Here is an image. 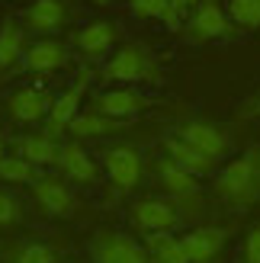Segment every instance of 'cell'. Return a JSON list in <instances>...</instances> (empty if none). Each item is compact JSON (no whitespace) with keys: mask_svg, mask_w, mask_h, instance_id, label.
I'll return each mask as SVG.
<instances>
[{"mask_svg":"<svg viewBox=\"0 0 260 263\" xmlns=\"http://www.w3.org/2000/svg\"><path fill=\"white\" fill-rule=\"evenodd\" d=\"M212 190L218 202L231 212H248L251 205L260 202V148H248L228 161L212 177Z\"/></svg>","mask_w":260,"mask_h":263,"instance_id":"6da1fadb","label":"cell"},{"mask_svg":"<svg viewBox=\"0 0 260 263\" xmlns=\"http://www.w3.org/2000/svg\"><path fill=\"white\" fill-rule=\"evenodd\" d=\"M154 170H158V180H161V186L167 193V199L180 209V215L183 218H202L206 215V193L199 186V177L187 174V170L180 164H174L171 157L158 161Z\"/></svg>","mask_w":260,"mask_h":263,"instance_id":"7a4b0ae2","label":"cell"},{"mask_svg":"<svg viewBox=\"0 0 260 263\" xmlns=\"http://www.w3.org/2000/svg\"><path fill=\"white\" fill-rule=\"evenodd\" d=\"M103 81H119V84H154L158 81V64L141 45H122L116 55L103 64Z\"/></svg>","mask_w":260,"mask_h":263,"instance_id":"3957f363","label":"cell"},{"mask_svg":"<svg viewBox=\"0 0 260 263\" xmlns=\"http://www.w3.org/2000/svg\"><path fill=\"white\" fill-rule=\"evenodd\" d=\"M128 221L132 228H138L141 234H171L183 215L171 199H161V196H148V199H138L128 209Z\"/></svg>","mask_w":260,"mask_h":263,"instance_id":"277c9868","label":"cell"},{"mask_svg":"<svg viewBox=\"0 0 260 263\" xmlns=\"http://www.w3.org/2000/svg\"><path fill=\"white\" fill-rule=\"evenodd\" d=\"M94 260L97 263H154L148 247L122 231H100L94 241Z\"/></svg>","mask_w":260,"mask_h":263,"instance_id":"5b68a950","label":"cell"},{"mask_svg":"<svg viewBox=\"0 0 260 263\" xmlns=\"http://www.w3.org/2000/svg\"><path fill=\"white\" fill-rule=\"evenodd\" d=\"M187 35L193 42H212V39H228L231 35V20L228 10H222L218 0H202L187 20Z\"/></svg>","mask_w":260,"mask_h":263,"instance_id":"8992f818","label":"cell"},{"mask_svg":"<svg viewBox=\"0 0 260 263\" xmlns=\"http://www.w3.org/2000/svg\"><path fill=\"white\" fill-rule=\"evenodd\" d=\"M103 167L113 180V186H119L122 193L138 190L141 177H145V164H141V154L128 144H119V148H106L103 154Z\"/></svg>","mask_w":260,"mask_h":263,"instance_id":"52a82bcc","label":"cell"},{"mask_svg":"<svg viewBox=\"0 0 260 263\" xmlns=\"http://www.w3.org/2000/svg\"><path fill=\"white\" fill-rule=\"evenodd\" d=\"M32 199L51 218H68L77 212V196L64 180L58 177H39L32 183Z\"/></svg>","mask_w":260,"mask_h":263,"instance_id":"ba28073f","label":"cell"},{"mask_svg":"<svg viewBox=\"0 0 260 263\" xmlns=\"http://www.w3.org/2000/svg\"><path fill=\"white\" fill-rule=\"evenodd\" d=\"M87 84H90V71H81V74H77V81L64 90L55 103H51V112H48V119H45V135L58 138L64 128H71V122L81 116V100H84Z\"/></svg>","mask_w":260,"mask_h":263,"instance_id":"9c48e42d","label":"cell"},{"mask_svg":"<svg viewBox=\"0 0 260 263\" xmlns=\"http://www.w3.org/2000/svg\"><path fill=\"white\" fill-rule=\"evenodd\" d=\"M231 238V228H222V225H199L187 231L183 238V251L190 257V263H215L218 254H222V247L228 244Z\"/></svg>","mask_w":260,"mask_h":263,"instance_id":"30bf717a","label":"cell"},{"mask_svg":"<svg viewBox=\"0 0 260 263\" xmlns=\"http://www.w3.org/2000/svg\"><path fill=\"white\" fill-rule=\"evenodd\" d=\"M183 141H190L193 148H199L202 154H209L212 161H222V157L231 151V135L225 128H218L215 122H202V119H190L180 125L177 132Z\"/></svg>","mask_w":260,"mask_h":263,"instance_id":"8fae6325","label":"cell"},{"mask_svg":"<svg viewBox=\"0 0 260 263\" xmlns=\"http://www.w3.org/2000/svg\"><path fill=\"white\" fill-rule=\"evenodd\" d=\"M51 103H55V100H48V93H45L42 87H20V90H13V93L7 97V112L16 122L29 125V122L48 119Z\"/></svg>","mask_w":260,"mask_h":263,"instance_id":"7c38bea8","label":"cell"},{"mask_svg":"<svg viewBox=\"0 0 260 263\" xmlns=\"http://www.w3.org/2000/svg\"><path fill=\"white\" fill-rule=\"evenodd\" d=\"M151 100L135 93V90H106V93L94 97V103H90V109L100 112V116H109V119H132V116H138L141 109H148Z\"/></svg>","mask_w":260,"mask_h":263,"instance_id":"4fadbf2b","label":"cell"},{"mask_svg":"<svg viewBox=\"0 0 260 263\" xmlns=\"http://www.w3.org/2000/svg\"><path fill=\"white\" fill-rule=\"evenodd\" d=\"M164 151H167V157H171L174 164L183 167L187 174H193V177H215L218 161H212V157H209V154H202L199 148H193V144L183 141L180 135L164 138Z\"/></svg>","mask_w":260,"mask_h":263,"instance_id":"5bb4252c","label":"cell"},{"mask_svg":"<svg viewBox=\"0 0 260 263\" xmlns=\"http://www.w3.org/2000/svg\"><path fill=\"white\" fill-rule=\"evenodd\" d=\"M55 167L68 180H77V183H97V177H100V167L94 164V157H90L77 141H64L61 144V154H58Z\"/></svg>","mask_w":260,"mask_h":263,"instance_id":"9a60e30c","label":"cell"},{"mask_svg":"<svg viewBox=\"0 0 260 263\" xmlns=\"http://www.w3.org/2000/svg\"><path fill=\"white\" fill-rule=\"evenodd\" d=\"M68 61H71V55L64 48V42H58V39H42V42L29 45L26 48V58H23V64L35 74H51V71L64 68Z\"/></svg>","mask_w":260,"mask_h":263,"instance_id":"2e32d148","label":"cell"},{"mask_svg":"<svg viewBox=\"0 0 260 263\" xmlns=\"http://www.w3.org/2000/svg\"><path fill=\"white\" fill-rule=\"evenodd\" d=\"M64 20H68V10H64L61 0H32L23 10V23L32 32H58Z\"/></svg>","mask_w":260,"mask_h":263,"instance_id":"e0dca14e","label":"cell"},{"mask_svg":"<svg viewBox=\"0 0 260 263\" xmlns=\"http://www.w3.org/2000/svg\"><path fill=\"white\" fill-rule=\"evenodd\" d=\"M116 39H119L116 26L106 23V20H97V23L84 26V29L74 35V42H77V48H81L87 58H100V55H106V51L116 45Z\"/></svg>","mask_w":260,"mask_h":263,"instance_id":"ac0fdd59","label":"cell"},{"mask_svg":"<svg viewBox=\"0 0 260 263\" xmlns=\"http://www.w3.org/2000/svg\"><path fill=\"white\" fill-rule=\"evenodd\" d=\"M23 26L13 23V20H4L0 23V81L16 68V64H23L26 58V48H23Z\"/></svg>","mask_w":260,"mask_h":263,"instance_id":"d6986e66","label":"cell"},{"mask_svg":"<svg viewBox=\"0 0 260 263\" xmlns=\"http://www.w3.org/2000/svg\"><path fill=\"white\" fill-rule=\"evenodd\" d=\"M16 151L20 157H26L29 164L35 167H48V164H58V154H61V144L51 138V135H23L16 138Z\"/></svg>","mask_w":260,"mask_h":263,"instance_id":"ffe728a7","label":"cell"},{"mask_svg":"<svg viewBox=\"0 0 260 263\" xmlns=\"http://www.w3.org/2000/svg\"><path fill=\"white\" fill-rule=\"evenodd\" d=\"M128 122L125 119H109V116H100V112H94V109H87V112H81L77 119L71 122V135H77V138H100V135H109V132H119V128H125Z\"/></svg>","mask_w":260,"mask_h":263,"instance_id":"44dd1931","label":"cell"},{"mask_svg":"<svg viewBox=\"0 0 260 263\" xmlns=\"http://www.w3.org/2000/svg\"><path fill=\"white\" fill-rule=\"evenodd\" d=\"M145 247L154 263H190L183 241L174 234H145Z\"/></svg>","mask_w":260,"mask_h":263,"instance_id":"7402d4cb","label":"cell"},{"mask_svg":"<svg viewBox=\"0 0 260 263\" xmlns=\"http://www.w3.org/2000/svg\"><path fill=\"white\" fill-rule=\"evenodd\" d=\"M7 263H58L55 247H48L42 241H20L10 251Z\"/></svg>","mask_w":260,"mask_h":263,"instance_id":"603a6c76","label":"cell"},{"mask_svg":"<svg viewBox=\"0 0 260 263\" xmlns=\"http://www.w3.org/2000/svg\"><path fill=\"white\" fill-rule=\"evenodd\" d=\"M0 180L4 183H29L32 186V183L39 180V167L29 164L20 154H7L4 161H0Z\"/></svg>","mask_w":260,"mask_h":263,"instance_id":"cb8c5ba5","label":"cell"},{"mask_svg":"<svg viewBox=\"0 0 260 263\" xmlns=\"http://www.w3.org/2000/svg\"><path fill=\"white\" fill-rule=\"evenodd\" d=\"M228 20L241 29H257L260 26V4L254 0H228Z\"/></svg>","mask_w":260,"mask_h":263,"instance_id":"d4e9b609","label":"cell"},{"mask_svg":"<svg viewBox=\"0 0 260 263\" xmlns=\"http://www.w3.org/2000/svg\"><path fill=\"white\" fill-rule=\"evenodd\" d=\"M23 221V205L13 193H4L0 190V228H13Z\"/></svg>","mask_w":260,"mask_h":263,"instance_id":"484cf974","label":"cell"},{"mask_svg":"<svg viewBox=\"0 0 260 263\" xmlns=\"http://www.w3.org/2000/svg\"><path fill=\"white\" fill-rule=\"evenodd\" d=\"M238 263H260V221H257V225H251V231L244 234Z\"/></svg>","mask_w":260,"mask_h":263,"instance_id":"4316f807","label":"cell"},{"mask_svg":"<svg viewBox=\"0 0 260 263\" xmlns=\"http://www.w3.org/2000/svg\"><path fill=\"white\" fill-rule=\"evenodd\" d=\"M187 4H190V0H171V7H174L177 13H183V7H187Z\"/></svg>","mask_w":260,"mask_h":263,"instance_id":"83f0119b","label":"cell"},{"mask_svg":"<svg viewBox=\"0 0 260 263\" xmlns=\"http://www.w3.org/2000/svg\"><path fill=\"white\" fill-rule=\"evenodd\" d=\"M7 157V151H4V135H0V161H4Z\"/></svg>","mask_w":260,"mask_h":263,"instance_id":"f1b7e54d","label":"cell"},{"mask_svg":"<svg viewBox=\"0 0 260 263\" xmlns=\"http://www.w3.org/2000/svg\"><path fill=\"white\" fill-rule=\"evenodd\" d=\"M254 112H257V116H260V97H257V100H254Z\"/></svg>","mask_w":260,"mask_h":263,"instance_id":"f546056e","label":"cell"},{"mask_svg":"<svg viewBox=\"0 0 260 263\" xmlns=\"http://www.w3.org/2000/svg\"><path fill=\"white\" fill-rule=\"evenodd\" d=\"M128 4H132V7H135V4H141V0H128Z\"/></svg>","mask_w":260,"mask_h":263,"instance_id":"4dcf8cb0","label":"cell"},{"mask_svg":"<svg viewBox=\"0 0 260 263\" xmlns=\"http://www.w3.org/2000/svg\"><path fill=\"white\" fill-rule=\"evenodd\" d=\"M254 4H260V0H254Z\"/></svg>","mask_w":260,"mask_h":263,"instance_id":"1f68e13d","label":"cell"}]
</instances>
